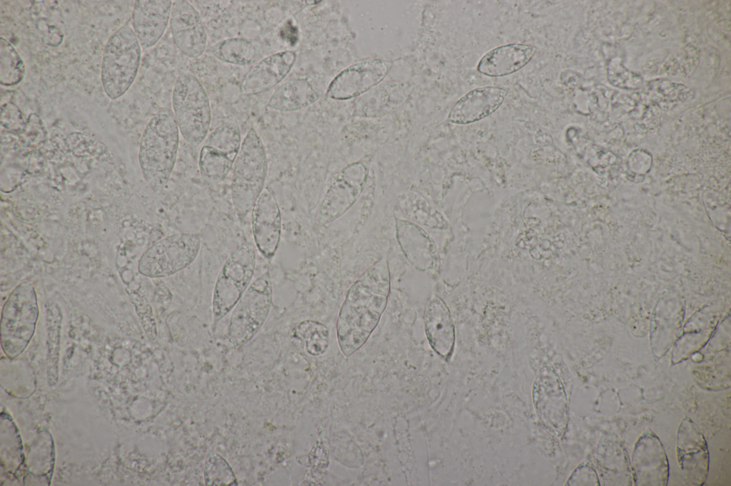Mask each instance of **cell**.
I'll return each mask as SVG.
<instances>
[{"label": "cell", "mask_w": 731, "mask_h": 486, "mask_svg": "<svg viewBox=\"0 0 731 486\" xmlns=\"http://www.w3.org/2000/svg\"><path fill=\"white\" fill-rule=\"evenodd\" d=\"M390 290L387 260L368 267L348 289L336 324L342 353L349 357L361 348L378 326Z\"/></svg>", "instance_id": "6da1fadb"}, {"label": "cell", "mask_w": 731, "mask_h": 486, "mask_svg": "<svg viewBox=\"0 0 731 486\" xmlns=\"http://www.w3.org/2000/svg\"><path fill=\"white\" fill-rule=\"evenodd\" d=\"M179 144V129L168 108L158 110L147 123L141 138L138 160L151 188L160 192L173 172Z\"/></svg>", "instance_id": "7a4b0ae2"}, {"label": "cell", "mask_w": 731, "mask_h": 486, "mask_svg": "<svg viewBox=\"0 0 731 486\" xmlns=\"http://www.w3.org/2000/svg\"><path fill=\"white\" fill-rule=\"evenodd\" d=\"M233 167L231 197L242 221L263 190L268 171L266 148L254 128L246 134Z\"/></svg>", "instance_id": "3957f363"}, {"label": "cell", "mask_w": 731, "mask_h": 486, "mask_svg": "<svg viewBox=\"0 0 731 486\" xmlns=\"http://www.w3.org/2000/svg\"><path fill=\"white\" fill-rule=\"evenodd\" d=\"M141 58V46L133 29L124 24L107 41L101 68V80L111 99L122 96L133 84Z\"/></svg>", "instance_id": "277c9868"}, {"label": "cell", "mask_w": 731, "mask_h": 486, "mask_svg": "<svg viewBox=\"0 0 731 486\" xmlns=\"http://www.w3.org/2000/svg\"><path fill=\"white\" fill-rule=\"evenodd\" d=\"M173 111L183 138L193 147L207 137L211 121L208 94L198 78L186 71L177 77L172 93Z\"/></svg>", "instance_id": "5b68a950"}, {"label": "cell", "mask_w": 731, "mask_h": 486, "mask_svg": "<svg viewBox=\"0 0 731 486\" xmlns=\"http://www.w3.org/2000/svg\"><path fill=\"white\" fill-rule=\"evenodd\" d=\"M273 286L269 271L251 283L233 307L228 326V338L235 347L249 341L260 330L271 311Z\"/></svg>", "instance_id": "8992f818"}, {"label": "cell", "mask_w": 731, "mask_h": 486, "mask_svg": "<svg viewBox=\"0 0 731 486\" xmlns=\"http://www.w3.org/2000/svg\"><path fill=\"white\" fill-rule=\"evenodd\" d=\"M255 266L256 252L250 244L240 245L225 261L218 274L212 296L215 323L233 309L246 291L251 284Z\"/></svg>", "instance_id": "52a82bcc"}, {"label": "cell", "mask_w": 731, "mask_h": 486, "mask_svg": "<svg viewBox=\"0 0 731 486\" xmlns=\"http://www.w3.org/2000/svg\"><path fill=\"white\" fill-rule=\"evenodd\" d=\"M39 316L34 285L26 281L10 294L2 310L1 333L4 348L10 356L21 352L34 332Z\"/></svg>", "instance_id": "ba28073f"}, {"label": "cell", "mask_w": 731, "mask_h": 486, "mask_svg": "<svg viewBox=\"0 0 731 486\" xmlns=\"http://www.w3.org/2000/svg\"><path fill=\"white\" fill-rule=\"evenodd\" d=\"M241 145V129L233 118L218 125L206 138L199 152L198 167L207 185H216L227 177Z\"/></svg>", "instance_id": "9c48e42d"}, {"label": "cell", "mask_w": 731, "mask_h": 486, "mask_svg": "<svg viewBox=\"0 0 731 486\" xmlns=\"http://www.w3.org/2000/svg\"><path fill=\"white\" fill-rule=\"evenodd\" d=\"M200 249L201 240L195 234L181 232L166 236L142 254L138 271L151 278L171 276L188 267Z\"/></svg>", "instance_id": "30bf717a"}, {"label": "cell", "mask_w": 731, "mask_h": 486, "mask_svg": "<svg viewBox=\"0 0 731 486\" xmlns=\"http://www.w3.org/2000/svg\"><path fill=\"white\" fill-rule=\"evenodd\" d=\"M368 165L357 162L343 168L333 179L317 215V222L325 224L345 213L358 200L367 180Z\"/></svg>", "instance_id": "8fae6325"}, {"label": "cell", "mask_w": 731, "mask_h": 486, "mask_svg": "<svg viewBox=\"0 0 731 486\" xmlns=\"http://www.w3.org/2000/svg\"><path fill=\"white\" fill-rule=\"evenodd\" d=\"M169 26L173 41L186 56L196 58L206 50L207 34L200 14L187 1H173Z\"/></svg>", "instance_id": "7c38bea8"}, {"label": "cell", "mask_w": 731, "mask_h": 486, "mask_svg": "<svg viewBox=\"0 0 731 486\" xmlns=\"http://www.w3.org/2000/svg\"><path fill=\"white\" fill-rule=\"evenodd\" d=\"M395 234L402 253L415 269L428 274L438 272L440 256L437 246L421 227L395 217Z\"/></svg>", "instance_id": "4fadbf2b"}, {"label": "cell", "mask_w": 731, "mask_h": 486, "mask_svg": "<svg viewBox=\"0 0 731 486\" xmlns=\"http://www.w3.org/2000/svg\"><path fill=\"white\" fill-rule=\"evenodd\" d=\"M632 461L637 485H667L669 477L667 457L660 440L652 431L640 437L635 446Z\"/></svg>", "instance_id": "5bb4252c"}, {"label": "cell", "mask_w": 731, "mask_h": 486, "mask_svg": "<svg viewBox=\"0 0 731 486\" xmlns=\"http://www.w3.org/2000/svg\"><path fill=\"white\" fill-rule=\"evenodd\" d=\"M678 463L687 478L695 485L705 483L709 469V453L702 433L689 418L679 428L677 441Z\"/></svg>", "instance_id": "9a60e30c"}, {"label": "cell", "mask_w": 731, "mask_h": 486, "mask_svg": "<svg viewBox=\"0 0 731 486\" xmlns=\"http://www.w3.org/2000/svg\"><path fill=\"white\" fill-rule=\"evenodd\" d=\"M251 227L255 244L261 254L271 259L281 234V214L274 195L266 187L251 210Z\"/></svg>", "instance_id": "2e32d148"}, {"label": "cell", "mask_w": 731, "mask_h": 486, "mask_svg": "<svg viewBox=\"0 0 731 486\" xmlns=\"http://www.w3.org/2000/svg\"><path fill=\"white\" fill-rule=\"evenodd\" d=\"M391 63L382 60L362 61L342 71L331 81L328 95L336 100H347L368 91L384 79Z\"/></svg>", "instance_id": "e0dca14e"}, {"label": "cell", "mask_w": 731, "mask_h": 486, "mask_svg": "<svg viewBox=\"0 0 731 486\" xmlns=\"http://www.w3.org/2000/svg\"><path fill=\"white\" fill-rule=\"evenodd\" d=\"M172 4L171 0L135 1L132 25L141 47H152L161 39L169 23Z\"/></svg>", "instance_id": "ac0fdd59"}, {"label": "cell", "mask_w": 731, "mask_h": 486, "mask_svg": "<svg viewBox=\"0 0 731 486\" xmlns=\"http://www.w3.org/2000/svg\"><path fill=\"white\" fill-rule=\"evenodd\" d=\"M296 60V52L283 51L258 61L250 69L243 82V93L246 95H257L272 89L287 76Z\"/></svg>", "instance_id": "d6986e66"}, {"label": "cell", "mask_w": 731, "mask_h": 486, "mask_svg": "<svg viewBox=\"0 0 731 486\" xmlns=\"http://www.w3.org/2000/svg\"><path fill=\"white\" fill-rule=\"evenodd\" d=\"M507 91L496 86L475 88L461 97L450 110L448 120L468 124L486 118L503 103Z\"/></svg>", "instance_id": "ffe728a7"}, {"label": "cell", "mask_w": 731, "mask_h": 486, "mask_svg": "<svg viewBox=\"0 0 731 486\" xmlns=\"http://www.w3.org/2000/svg\"><path fill=\"white\" fill-rule=\"evenodd\" d=\"M425 331L432 348L448 359L453 352L455 326L449 309L438 296L433 295L424 311Z\"/></svg>", "instance_id": "44dd1931"}, {"label": "cell", "mask_w": 731, "mask_h": 486, "mask_svg": "<svg viewBox=\"0 0 731 486\" xmlns=\"http://www.w3.org/2000/svg\"><path fill=\"white\" fill-rule=\"evenodd\" d=\"M536 48L532 45L511 43L498 46L487 52L480 60L477 69L491 77H502L523 68L534 56Z\"/></svg>", "instance_id": "7402d4cb"}, {"label": "cell", "mask_w": 731, "mask_h": 486, "mask_svg": "<svg viewBox=\"0 0 731 486\" xmlns=\"http://www.w3.org/2000/svg\"><path fill=\"white\" fill-rule=\"evenodd\" d=\"M318 98L311 83L305 78H293L279 86L268 99L267 107L281 112L303 108Z\"/></svg>", "instance_id": "603a6c76"}, {"label": "cell", "mask_w": 731, "mask_h": 486, "mask_svg": "<svg viewBox=\"0 0 731 486\" xmlns=\"http://www.w3.org/2000/svg\"><path fill=\"white\" fill-rule=\"evenodd\" d=\"M210 51L217 59L238 66L251 65L257 56L254 44L248 39L241 37L218 41L211 47Z\"/></svg>", "instance_id": "cb8c5ba5"}, {"label": "cell", "mask_w": 731, "mask_h": 486, "mask_svg": "<svg viewBox=\"0 0 731 486\" xmlns=\"http://www.w3.org/2000/svg\"><path fill=\"white\" fill-rule=\"evenodd\" d=\"M25 75V66L14 46L6 38H0V83L2 86L19 84Z\"/></svg>", "instance_id": "d4e9b609"}, {"label": "cell", "mask_w": 731, "mask_h": 486, "mask_svg": "<svg viewBox=\"0 0 731 486\" xmlns=\"http://www.w3.org/2000/svg\"><path fill=\"white\" fill-rule=\"evenodd\" d=\"M296 336L303 340L307 352L312 356H319L326 352L328 346V329L323 324L306 320L301 322L296 329Z\"/></svg>", "instance_id": "484cf974"}, {"label": "cell", "mask_w": 731, "mask_h": 486, "mask_svg": "<svg viewBox=\"0 0 731 486\" xmlns=\"http://www.w3.org/2000/svg\"><path fill=\"white\" fill-rule=\"evenodd\" d=\"M206 485H238L235 474L228 462L219 454L209 455L205 462Z\"/></svg>", "instance_id": "4316f807"}, {"label": "cell", "mask_w": 731, "mask_h": 486, "mask_svg": "<svg viewBox=\"0 0 731 486\" xmlns=\"http://www.w3.org/2000/svg\"><path fill=\"white\" fill-rule=\"evenodd\" d=\"M46 319L49 326V370L51 373H56L58 369L59 332L62 315L61 309L56 303L51 304L46 308Z\"/></svg>", "instance_id": "83f0119b"}, {"label": "cell", "mask_w": 731, "mask_h": 486, "mask_svg": "<svg viewBox=\"0 0 731 486\" xmlns=\"http://www.w3.org/2000/svg\"><path fill=\"white\" fill-rule=\"evenodd\" d=\"M608 78L613 86L630 90L639 88L642 83L639 75L626 69L617 58L608 65Z\"/></svg>", "instance_id": "f1b7e54d"}, {"label": "cell", "mask_w": 731, "mask_h": 486, "mask_svg": "<svg viewBox=\"0 0 731 486\" xmlns=\"http://www.w3.org/2000/svg\"><path fill=\"white\" fill-rule=\"evenodd\" d=\"M653 89L662 98H688L691 91L685 86L675 83L657 82L652 84Z\"/></svg>", "instance_id": "f546056e"}, {"label": "cell", "mask_w": 731, "mask_h": 486, "mask_svg": "<svg viewBox=\"0 0 731 486\" xmlns=\"http://www.w3.org/2000/svg\"><path fill=\"white\" fill-rule=\"evenodd\" d=\"M1 122L5 127L19 129L22 124L21 113L19 108L12 103H7L1 107Z\"/></svg>", "instance_id": "4dcf8cb0"}, {"label": "cell", "mask_w": 731, "mask_h": 486, "mask_svg": "<svg viewBox=\"0 0 731 486\" xmlns=\"http://www.w3.org/2000/svg\"><path fill=\"white\" fill-rule=\"evenodd\" d=\"M568 482L572 485H599L595 470L588 466L578 467Z\"/></svg>", "instance_id": "1f68e13d"}, {"label": "cell", "mask_w": 731, "mask_h": 486, "mask_svg": "<svg viewBox=\"0 0 731 486\" xmlns=\"http://www.w3.org/2000/svg\"><path fill=\"white\" fill-rule=\"evenodd\" d=\"M281 36L282 38L285 39L291 45H294L298 41V29L293 25L292 22L288 21L281 31Z\"/></svg>", "instance_id": "d6a6232c"}]
</instances>
